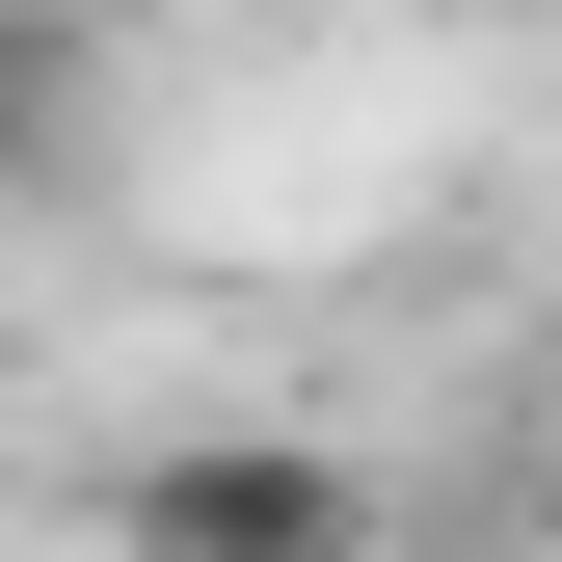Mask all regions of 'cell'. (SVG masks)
<instances>
[{"label": "cell", "mask_w": 562, "mask_h": 562, "mask_svg": "<svg viewBox=\"0 0 562 562\" xmlns=\"http://www.w3.org/2000/svg\"><path fill=\"white\" fill-rule=\"evenodd\" d=\"M108 562H402V509L322 429H161L108 482Z\"/></svg>", "instance_id": "obj_1"}, {"label": "cell", "mask_w": 562, "mask_h": 562, "mask_svg": "<svg viewBox=\"0 0 562 562\" xmlns=\"http://www.w3.org/2000/svg\"><path fill=\"white\" fill-rule=\"evenodd\" d=\"M108 108H134V27H108V0H0V215H54V188H81Z\"/></svg>", "instance_id": "obj_2"}, {"label": "cell", "mask_w": 562, "mask_h": 562, "mask_svg": "<svg viewBox=\"0 0 562 562\" xmlns=\"http://www.w3.org/2000/svg\"><path fill=\"white\" fill-rule=\"evenodd\" d=\"M0 375H27V295H0Z\"/></svg>", "instance_id": "obj_3"}]
</instances>
